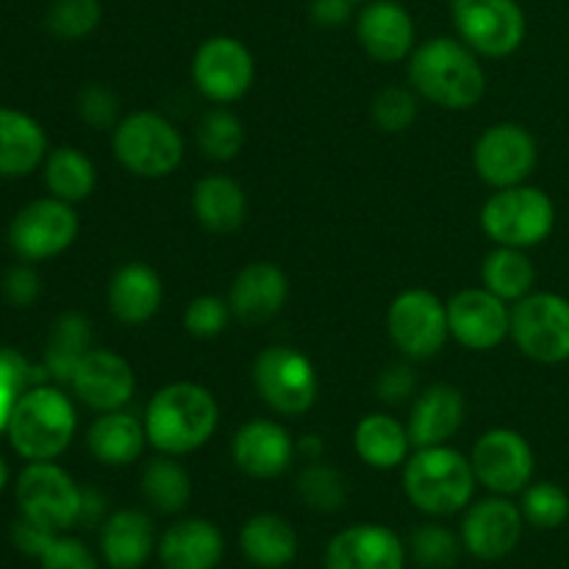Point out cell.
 <instances>
[{"instance_id":"obj_1","label":"cell","mask_w":569,"mask_h":569,"mask_svg":"<svg viewBox=\"0 0 569 569\" xmlns=\"http://www.w3.org/2000/svg\"><path fill=\"white\" fill-rule=\"evenodd\" d=\"M409 83L422 100L448 111L476 109L487 94L481 56L461 39L433 37L409 56Z\"/></svg>"},{"instance_id":"obj_2","label":"cell","mask_w":569,"mask_h":569,"mask_svg":"<svg viewBox=\"0 0 569 569\" xmlns=\"http://www.w3.org/2000/svg\"><path fill=\"white\" fill-rule=\"evenodd\" d=\"M148 442L164 456H189L206 448L220 428V403L214 392L194 381L161 387L144 409Z\"/></svg>"},{"instance_id":"obj_3","label":"cell","mask_w":569,"mask_h":569,"mask_svg":"<svg viewBox=\"0 0 569 569\" xmlns=\"http://www.w3.org/2000/svg\"><path fill=\"white\" fill-rule=\"evenodd\" d=\"M476 472L470 456L450 445L415 448L403 465V492L428 517H453L472 503Z\"/></svg>"},{"instance_id":"obj_4","label":"cell","mask_w":569,"mask_h":569,"mask_svg":"<svg viewBox=\"0 0 569 569\" xmlns=\"http://www.w3.org/2000/svg\"><path fill=\"white\" fill-rule=\"evenodd\" d=\"M78 415L59 387L39 383L17 400L6 433L14 453L26 461H56L72 445Z\"/></svg>"},{"instance_id":"obj_5","label":"cell","mask_w":569,"mask_h":569,"mask_svg":"<svg viewBox=\"0 0 569 569\" xmlns=\"http://www.w3.org/2000/svg\"><path fill=\"white\" fill-rule=\"evenodd\" d=\"M111 148H114V159L131 176L148 178V181L172 176L187 153V144H183L176 122L150 109H139L122 117L111 131Z\"/></svg>"},{"instance_id":"obj_6","label":"cell","mask_w":569,"mask_h":569,"mask_svg":"<svg viewBox=\"0 0 569 569\" xmlns=\"http://www.w3.org/2000/svg\"><path fill=\"white\" fill-rule=\"evenodd\" d=\"M481 228L503 248H539L556 228V203L545 189L531 183L495 189L481 209Z\"/></svg>"},{"instance_id":"obj_7","label":"cell","mask_w":569,"mask_h":569,"mask_svg":"<svg viewBox=\"0 0 569 569\" xmlns=\"http://www.w3.org/2000/svg\"><path fill=\"white\" fill-rule=\"evenodd\" d=\"M253 387L270 411L281 417H303L315 409L320 378L309 356L287 345H272L256 356Z\"/></svg>"},{"instance_id":"obj_8","label":"cell","mask_w":569,"mask_h":569,"mask_svg":"<svg viewBox=\"0 0 569 569\" xmlns=\"http://www.w3.org/2000/svg\"><path fill=\"white\" fill-rule=\"evenodd\" d=\"M81 495L83 489L78 487L76 478L56 461H28L14 483L20 515L56 533L78 526Z\"/></svg>"},{"instance_id":"obj_9","label":"cell","mask_w":569,"mask_h":569,"mask_svg":"<svg viewBox=\"0 0 569 569\" xmlns=\"http://www.w3.org/2000/svg\"><path fill=\"white\" fill-rule=\"evenodd\" d=\"M511 339L537 365L569 361V298L531 292L511 306Z\"/></svg>"},{"instance_id":"obj_10","label":"cell","mask_w":569,"mask_h":569,"mask_svg":"<svg viewBox=\"0 0 569 569\" xmlns=\"http://www.w3.org/2000/svg\"><path fill=\"white\" fill-rule=\"evenodd\" d=\"M453 26L461 42L483 59H509L528 33L526 11L517 0H456Z\"/></svg>"},{"instance_id":"obj_11","label":"cell","mask_w":569,"mask_h":569,"mask_svg":"<svg viewBox=\"0 0 569 569\" xmlns=\"http://www.w3.org/2000/svg\"><path fill=\"white\" fill-rule=\"evenodd\" d=\"M387 331L406 359H433L450 339L448 303H442L431 289H403L389 303Z\"/></svg>"},{"instance_id":"obj_12","label":"cell","mask_w":569,"mask_h":569,"mask_svg":"<svg viewBox=\"0 0 569 569\" xmlns=\"http://www.w3.org/2000/svg\"><path fill=\"white\" fill-rule=\"evenodd\" d=\"M78 231H81V222H78L76 206L48 194V198L31 200L17 211L6 239L17 259L33 264V261L56 259L70 250L76 244Z\"/></svg>"},{"instance_id":"obj_13","label":"cell","mask_w":569,"mask_h":569,"mask_svg":"<svg viewBox=\"0 0 569 569\" xmlns=\"http://www.w3.org/2000/svg\"><path fill=\"white\" fill-rule=\"evenodd\" d=\"M192 83L206 100L228 106L242 100L256 81V59L237 37H209L192 56Z\"/></svg>"},{"instance_id":"obj_14","label":"cell","mask_w":569,"mask_h":569,"mask_svg":"<svg viewBox=\"0 0 569 569\" xmlns=\"http://www.w3.org/2000/svg\"><path fill=\"white\" fill-rule=\"evenodd\" d=\"M470 461L476 481L503 498L520 495L533 481V470H537L531 442L515 428H492L481 433L472 445Z\"/></svg>"},{"instance_id":"obj_15","label":"cell","mask_w":569,"mask_h":569,"mask_svg":"<svg viewBox=\"0 0 569 569\" xmlns=\"http://www.w3.org/2000/svg\"><path fill=\"white\" fill-rule=\"evenodd\" d=\"M539 161V144L520 122H495L472 148V167L492 189L517 187L531 178Z\"/></svg>"},{"instance_id":"obj_16","label":"cell","mask_w":569,"mask_h":569,"mask_svg":"<svg viewBox=\"0 0 569 569\" xmlns=\"http://www.w3.org/2000/svg\"><path fill=\"white\" fill-rule=\"evenodd\" d=\"M526 528L520 503H511L503 495L470 503L461 520L459 537L467 553L478 561H500L517 550Z\"/></svg>"},{"instance_id":"obj_17","label":"cell","mask_w":569,"mask_h":569,"mask_svg":"<svg viewBox=\"0 0 569 569\" xmlns=\"http://www.w3.org/2000/svg\"><path fill=\"white\" fill-rule=\"evenodd\" d=\"M448 326L461 348L487 353L511 337V306L483 287L461 289L448 300Z\"/></svg>"},{"instance_id":"obj_18","label":"cell","mask_w":569,"mask_h":569,"mask_svg":"<svg viewBox=\"0 0 569 569\" xmlns=\"http://www.w3.org/2000/svg\"><path fill=\"white\" fill-rule=\"evenodd\" d=\"M70 389L81 403L94 411H117L131 403L137 392V372L126 356L114 350L92 348L78 365Z\"/></svg>"},{"instance_id":"obj_19","label":"cell","mask_w":569,"mask_h":569,"mask_svg":"<svg viewBox=\"0 0 569 569\" xmlns=\"http://www.w3.org/2000/svg\"><path fill=\"white\" fill-rule=\"evenodd\" d=\"M409 548L378 522L342 528L326 548V569H406Z\"/></svg>"},{"instance_id":"obj_20","label":"cell","mask_w":569,"mask_h":569,"mask_svg":"<svg viewBox=\"0 0 569 569\" xmlns=\"http://www.w3.org/2000/svg\"><path fill=\"white\" fill-rule=\"evenodd\" d=\"M233 465L256 481H272L281 478L292 467V459L298 456V442L287 426L276 420H250L233 433L231 442Z\"/></svg>"},{"instance_id":"obj_21","label":"cell","mask_w":569,"mask_h":569,"mask_svg":"<svg viewBox=\"0 0 569 569\" xmlns=\"http://www.w3.org/2000/svg\"><path fill=\"white\" fill-rule=\"evenodd\" d=\"M356 37L378 64H398L417 48V28L398 0H367L356 17Z\"/></svg>"},{"instance_id":"obj_22","label":"cell","mask_w":569,"mask_h":569,"mask_svg":"<svg viewBox=\"0 0 569 569\" xmlns=\"http://www.w3.org/2000/svg\"><path fill=\"white\" fill-rule=\"evenodd\" d=\"M289 300V278L272 261H250L237 272L228 292V303L244 326H261L281 315Z\"/></svg>"},{"instance_id":"obj_23","label":"cell","mask_w":569,"mask_h":569,"mask_svg":"<svg viewBox=\"0 0 569 569\" xmlns=\"http://www.w3.org/2000/svg\"><path fill=\"white\" fill-rule=\"evenodd\" d=\"M467 403L465 395L453 383H433L422 389L411 403V415L406 428L415 448H433L450 445V439L465 426Z\"/></svg>"},{"instance_id":"obj_24","label":"cell","mask_w":569,"mask_h":569,"mask_svg":"<svg viewBox=\"0 0 569 569\" xmlns=\"http://www.w3.org/2000/svg\"><path fill=\"white\" fill-rule=\"evenodd\" d=\"M156 548V522L142 509H117L100 526V559L111 569H142Z\"/></svg>"},{"instance_id":"obj_25","label":"cell","mask_w":569,"mask_h":569,"mask_svg":"<svg viewBox=\"0 0 569 569\" xmlns=\"http://www.w3.org/2000/svg\"><path fill=\"white\" fill-rule=\"evenodd\" d=\"M156 553L164 569H217L226 556V539L211 520L187 517L161 533Z\"/></svg>"},{"instance_id":"obj_26","label":"cell","mask_w":569,"mask_h":569,"mask_svg":"<svg viewBox=\"0 0 569 569\" xmlns=\"http://www.w3.org/2000/svg\"><path fill=\"white\" fill-rule=\"evenodd\" d=\"M106 298H109V311L117 322L144 326L159 315L161 303H164V283L150 264L128 261V264L117 267V272L111 276Z\"/></svg>"},{"instance_id":"obj_27","label":"cell","mask_w":569,"mask_h":569,"mask_svg":"<svg viewBox=\"0 0 569 569\" xmlns=\"http://www.w3.org/2000/svg\"><path fill=\"white\" fill-rule=\"evenodd\" d=\"M48 133L20 109L0 106V178H26L48 159Z\"/></svg>"},{"instance_id":"obj_28","label":"cell","mask_w":569,"mask_h":569,"mask_svg":"<svg viewBox=\"0 0 569 569\" xmlns=\"http://www.w3.org/2000/svg\"><path fill=\"white\" fill-rule=\"evenodd\" d=\"M192 214L209 233H233L248 220V194L231 176H206L192 189Z\"/></svg>"},{"instance_id":"obj_29","label":"cell","mask_w":569,"mask_h":569,"mask_svg":"<svg viewBox=\"0 0 569 569\" xmlns=\"http://www.w3.org/2000/svg\"><path fill=\"white\" fill-rule=\"evenodd\" d=\"M409 428L392 415H365L353 428V450L367 467L372 470H398L411 456Z\"/></svg>"},{"instance_id":"obj_30","label":"cell","mask_w":569,"mask_h":569,"mask_svg":"<svg viewBox=\"0 0 569 569\" xmlns=\"http://www.w3.org/2000/svg\"><path fill=\"white\" fill-rule=\"evenodd\" d=\"M89 453L106 467H128L144 453L148 442V431H144V420L133 417L131 411L117 409L103 411L98 420L89 426L87 433Z\"/></svg>"},{"instance_id":"obj_31","label":"cell","mask_w":569,"mask_h":569,"mask_svg":"<svg viewBox=\"0 0 569 569\" xmlns=\"http://www.w3.org/2000/svg\"><path fill=\"white\" fill-rule=\"evenodd\" d=\"M244 559L259 569H283L298 556V533L292 522L272 511L253 515L239 531Z\"/></svg>"},{"instance_id":"obj_32","label":"cell","mask_w":569,"mask_h":569,"mask_svg":"<svg viewBox=\"0 0 569 569\" xmlns=\"http://www.w3.org/2000/svg\"><path fill=\"white\" fill-rule=\"evenodd\" d=\"M89 350H92V322L81 311H64V315L56 317L42 356L50 381L70 387L78 365Z\"/></svg>"},{"instance_id":"obj_33","label":"cell","mask_w":569,"mask_h":569,"mask_svg":"<svg viewBox=\"0 0 569 569\" xmlns=\"http://www.w3.org/2000/svg\"><path fill=\"white\" fill-rule=\"evenodd\" d=\"M481 283L506 303H517L537 287V267L528 259L526 250L495 244L492 253L483 256Z\"/></svg>"},{"instance_id":"obj_34","label":"cell","mask_w":569,"mask_h":569,"mask_svg":"<svg viewBox=\"0 0 569 569\" xmlns=\"http://www.w3.org/2000/svg\"><path fill=\"white\" fill-rule=\"evenodd\" d=\"M142 498L159 515H181L192 500V478L178 456H156L142 470Z\"/></svg>"},{"instance_id":"obj_35","label":"cell","mask_w":569,"mask_h":569,"mask_svg":"<svg viewBox=\"0 0 569 569\" xmlns=\"http://www.w3.org/2000/svg\"><path fill=\"white\" fill-rule=\"evenodd\" d=\"M94 183H98V170L83 150L64 144L50 150L44 159V187L64 203L76 206L87 200L94 192Z\"/></svg>"},{"instance_id":"obj_36","label":"cell","mask_w":569,"mask_h":569,"mask_svg":"<svg viewBox=\"0 0 569 569\" xmlns=\"http://www.w3.org/2000/svg\"><path fill=\"white\" fill-rule=\"evenodd\" d=\"M194 139L206 159L211 161H231L242 153L244 148V126L231 109L214 106L200 117L194 128Z\"/></svg>"},{"instance_id":"obj_37","label":"cell","mask_w":569,"mask_h":569,"mask_svg":"<svg viewBox=\"0 0 569 569\" xmlns=\"http://www.w3.org/2000/svg\"><path fill=\"white\" fill-rule=\"evenodd\" d=\"M295 489H298L300 503L309 506L311 511H320V515L342 511L345 503H348V481H345V476L337 467L322 465V461H309L300 470Z\"/></svg>"},{"instance_id":"obj_38","label":"cell","mask_w":569,"mask_h":569,"mask_svg":"<svg viewBox=\"0 0 569 569\" xmlns=\"http://www.w3.org/2000/svg\"><path fill=\"white\" fill-rule=\"evenodd\" d=\"M520 511L528 526L539 531H556L569 520V495L553 481L528 483L520 492Z\"/></svg>"},{"instance_id":"obj_39","label":"cell","mask_w":569,"mask_h":569,"mask_svg":"<svg viewBox=\"0 0 569 569\" xmlns=\"http://www.w3.org/2000/svg\"><path fill=\"white\" fill-rule=\"evenodd\" d=\"M461 550H465V545H461L459 533L439 526V522H426V526L411 531L409 556L422 569H453L459 565Z\"/></svg>"},{"instance_id":"obj_40","label":"cell","mask_w":569,"mask_h":569,"mask_svg":"<svg viewBox=\"0 0 569 569\" xmlns=\"http://www.w3.org/2000/svg\"><path fill=\"white\" fill-rule=\"evenodd\" d=\"M103 20V6L100 0H53L44 14V28L56 39L78 42L87 39Z\"/></svg>"},{"instance_id":"obj_41","label":"cell","mask_w":569,"mask_h":569,"mask_svg":"<svg viewBox=\"0 0 569 569\" xmlns=\"http://www.w3.org/2000/svg\"><path fill=\"white\" fill-rule=\"evenodd\" d=\"M420 94L409 87H400V83H392V87H383L381 92L372 98L370 117L383 133H403L409 131L411 126L420 117Z\"/></svg>"},{"instance_id":"obj_42","label":"cell","mask_w":569,"mask_h":569,"mask_svg":"<svg viewBox=\"0 0 569 569\" xmlns=\"http://www.w3.org/2000/svg\"><path fill=\"white\" fill-rule=\"evenodd\" d=\"M231 303L217 298V295H200V298L189 300L187 311H183V328H187L189 337L194 339L220 337V333H226V328L231 326Z\"/></svg>"},{"instance_id":"obj_43","label":"cell","mask_w":569,"mask_h":569,"mask_svg":"<svg viewBox=\"0 0 569 569\" xmlns=\"http://www.w3.org/2000/svg\"><path fill=\"white\" fill-rule=\"evenodd\" d=\"M76 111L81 117V122H87L94 131H114L120 117V98H117L114 89H109L106 83H87V87L78 92Z\"/></svg>"},{"instance_id":"obj_44","label":"cell","mask_w":569,"mask_h":569,"mask_svg":"<svg viewBox=\"0 0 569 569\" xmlns=\"http://www.w3.org/2000/svg\"><path fill=\"white\" fill-rule=\"evenodd\" d=\"M39 569H100L92 550L76 537H56V542L39 559Z\"/></svg>"},{"instance_id":"obj_45","label":"cell","mask_w":569,"mask_h":569,"mask_svg":"<svg viewBox=\"0 0 569 569\" xmlns=\"http://www.w3.org/2000/svg\"><path fill=\"white\" fill-rule=\"evenodd\" d=\"M376 392L389 406H400L411 400L417 392L415 367L406 365V361H395V365L383 367L381 376L376 378Z\"/></svg>"},{"instance_id":"obj_46","label":"cell","mask_w":569,"mask_h":569,"mask_svg":"<svg viewBox=\"0 0 569 569\" xmlns=\"http://www.w3.org/2000/svg\"><path fill=\"white\" fill-rule=\"evenodd\" d=\"M42 295V278L33 270L31 261H22V264H14L3 276V298L9 300L17 309H28L33 306Z\"/></svg>"},{"instance_id":"obj_47","label":"cell","mask_w":569,"mask_h":569,"mask_svg":"<svg viewBox=\"0 0 569 569\" xmlns=\"http://www.w3.org/2000/svg\"><path fill=\"white\" fill-rule=\"evenodd\" d=\"M59 533L50 531V528L39 526V522L28 520V517H17L14 526H11V545L20 550L22 556H31V559H42L44 550L56 542Z\"/></svg>"},{"instance_id":"obj_48","label":"cell","mask_w":569,"mask_h":569,"mask_svg":"<svg viewBox=\"0 0 569 569\" xmlns=\"http://www.w3.org/2000/svg\"><path fill=\"white\" fill-rule=\"evenodd\" d=\"M361 3H367V0H311L309 11L317 26L337 28L345 26L350 20V14H353L356 6Z\"/></svg>"},{"instance_id":"obj_49","label":"cell","mask_w":569,"mask_h":569,"mask_svg":"<svg viewBox=\"0 0 569 569\" xmlns=\"http://www.w3.org/2000/svg\"><path fill=\"white\" fill-rule=\"evenodd\" d=\"M109 517L106 509V498L98 489L87 487L81 495V517H78V526H103V520Z\"/></svg>"},{"instance_id":"obj_50","label":"cell","mask_w":569,"mask_h":569,"mask_svg":"<svg viewBox=\"0 0 569 569\" xmlns=\"http://www.w3.org/2000/svg\"><path fill=\"white\" fill-rule=\"evenodd\" d=\"M17 400H20V395L11 392V389L0 387V433H6V428H9L11 411H14Z\"/></svg>"},{"instance_id":"obj_51","label":"cell","mask_w":569,"mask_h":569,"mask_svg":"<svg viewBox=\"0 0 569 569\" xmlns=\"http://www.w3.org/2000/svg\"><path fill=\"white\" fill-rule=\"evenodd\" d=\"M322 448H326V445H322V439L317 437V433H309V437H303L298 442V453L309 456V461H320Z\"/></svg>"},{"instance_id":"obj_52","label":"cell","mask_w":569,"mask_h":569,"mask_svg":"<svg viewBox=\"0 0 569 569\" xmlns=\"http://www.w3.org/2000/svg\"><path fill=\"white\" fill-rule=\"evenodd\" d=\"M6 487H9V465H6V459L0 456V492H3Z\"/></svg>"},{"instance_id":"obj_53","label":"cell","mask_w":569,"mask_h":569,"mask_svg":"<svg viewBox=\"0 0 569 569\" xmlns=\"http://www.w3.org/2000/svg\"><path fill=\"white\" fill-rule=\"evenodd\" d=\"M450 3H456V0H450Z\"/></svg>"}]
</instances>
